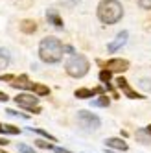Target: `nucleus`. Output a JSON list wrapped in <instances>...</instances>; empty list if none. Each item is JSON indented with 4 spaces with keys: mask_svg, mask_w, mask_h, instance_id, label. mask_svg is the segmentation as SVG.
<instances>
[{
    "mask_svg": "<svg viewBox=\"0 0 151 153\" xmlns=\"http://www.w3.org/2000/svg\"><path fill=\"white\" fill-rule=\"evenodd\" d=\"M64 46L56 37H44L39 45V57L44 63H59L63 57Z\"/></svg>",
    "mask_w": 151,
    "mask_h": 153,
    "instance_id": "nucleus-1",
    "label": "nucleus"
},
{
    "mask_svg": "<svg viewBox=\"0 0 151 153\" xmlns=\"http://www.w3.org/2000/svg\"><path fill=\"white\" fill-rule=\"evenodd\" d=\"M124 17V7L118 0H101L98 6V19L103 24H116Z\"/></svg>",
    "mask_w": 151,
    "mask_h": 153,
    "instance_id": "nucleus-2",
    "label": "nucleus"
},
{
    "mask_svg": "<svg viewBox=\"0 0 151 153\" xmlns=\"http://www.w3.org/2000/svg\"><path fill=\"white\" fill-rule=\"evenodd\" d=\"M64 68H67V74H68V76H72V78H83V76L89 72L90 65H89V59L85 57V56L74 53V56L67 61Z\"/></svg>",
    "mask_w": 151,
    "mask_h": 153,
    "instance_id": "nucleus-3",
    "label": "nucleus"
},
{
    "mask_svg": "<svg viewBox=\"0 0 151 153\" xmlns=\"http://www.w3.org/2000/svg\"><path fill=\"white\" fill-rule=\"evenodd\" d=\"M15 103L20 105L22 109H26V111L31 113V114H39L41 113V107H37V96H33V94H26V92L19 94V96H15Z\"/></svg>",
    "mask_w": 151,
    "mask_h": 153,
    "instance_id": "nucleus-4",
    "label": "nucleus"
},
{
    "mask_svg": "<svg viewBox=\"0 0 151 153\" xmlns=\"http://www.w3.org/2000/svg\"><path fill=\"white\" fill-rule=\"evenodd\" d=\"M78 120H79L81 127H83V129H87V131L98 129L100 124H101V120L96 116L94 113H90V111H79V113H78Z\"/></svg>",
    "mask_w": 151,
    "mask_h": 153,
    "instance_id": "nucleus-5",
    "label": "nucleus"
},
{
    "mask_svg": "<svg viewBox=\"0 0 151 153\" xmlns=\"http://www.w3.org/2000/svg\"><path fill=\"white\" fill-rule=\"evenodd\" d=\"M101 63V61H100ZM101 65H105V68L107 70H111V72H125L127 68H129V61H125V59H111V61H107V63H101Z\"/></svg>",
    "mask_w": 151,
    "mask_h": 153,
    "instance_id": "nucleus-6",
    "label": "nucleus"
},
{
    "mask_svg": "<svg viewBox=\"0 0 151 153\" xmlns=\"http://www.w3.org/2000/svg\"><path fill=\"white\" fill-rule=\"evenodd\" d=\"M116 85L120 87V89L124 91V94H125L127 98H131V100H144V94L135 92L131 87H129V83H127V79H125V78H118V79H116Z\"/></svg>",
    "mask_w": 151,
    "mask_h": 153,
    "instance_id": "nucleus-7",
    "label": "nucleus"
},
{
    "mask_svg": "<svg viewBox=\"0 0 151 153\" xmlns=\"http://www.w3.org/2000/svg\"><path fill=\"white\" fill-rule=\"evenodd\" d=\"M127 37H129V33H127V31H120V33H118L111 42H109V46H107V50H109L111 53L113 52H116V50H120L124 45H125V42H127Z\"/></svg>",
    "mask_w": 151,
    "mask_h": 153,
    "instance_id": "nucleus-8",
    "label": "nucleus"
},
{
    "mask_svg": "<svg viewBox=\"0 0 151 153\" xmlns=\"http://www.w3.org/2000/svg\"><path fill=\"white\" fill-rule=\"evenodd\" d=\"M33 85H35V83H31L26 74L19 76V78H15V79L11 81V87H15V89H20V91H33Z\"/></svg>",
    "mask_w": 151,
    "mask_h": 153,
    "instance_id": "nucleus-9",
    "label": "nucleus"
},
{
    "mask_svg": "<svg viewBox=\"0 0 151 153\" xmlns=\"http://www.w3.org/2000/svg\"><path fill=\"white\" fill-rule=\"evenodd\" d=\"M107 148H113V149H120V151H127V142L124 138H107L105 140Z\"/></svg>",
    "mask_w": 151,
    "mask_h": 153,
    "instance_id": "nucleus-10",
    "label": "nucleus"
},
{
    "mask_svg": "<svg viewBox=\"0 0 151 153\" xmlns=\"http://www.w3.org/2000/svg\"><path fill=\"white\" fill-rule=\"evenodd\" d=\"M46 19H48V22L53 24L56 28H63V20H61V17H59V13L56 11V9H48V11H46Z\"/></svg>",
    "mask_w": 151,
    "mask_h": 153,
    "instance_id": "nucleus-11",
    "label": "nucleus"
},
{
    "mask_svg": "<svg viewBox=\"0 0 151 153\" xmlns=\"http://www.w3.org/2000/svg\"><path fill=\"white\" fill-rule=\"evenodd\" d=\"M9 63H11V56H9V52L6 48H0V70H4L6 67H9Z\"/></svg>",
    "mask_w": 151,
    "mask_h": 153,
    "instance_id": "nucleus-12",
    "label": "nucleus"
},
{
    "mask_svg": "<svg viewBox=\"0 0 151 153\" xmlns=\"http://www.w3.org/2000/svg\"><path fill=\"white\" fill-rule=\"evenodd\" d=\"M20 30L24 31V33H35V30H37V24H35V20H22L20 22Z\"/></svg>",
    "mask_w": 151,
    "mask_h": 153,
    "instance_id": "nucleus-13",
    "label": "nucleus"
},
{
    "mask_svg": "<svg viewBox=\"0 0 151 153\" xmlns=\"http://www.w3.org/2000/svg\"><path fill=\"white\" fill-rule=\"evenodd\" d=\"M74 94H76V98H79V100H89V98H92L96 92H94V89L92 91L90 89H78Z\"/></svg>",
    "mask_w": 151,
    "mask_h": 153,
    "instance_id": "nucleus-14",
    "label": "nucleus"
},
{
    "mask_svg": "<svg viewBox=\"0 0 151 153\" xmlns=\"http://www.w3.org/2000/svg\"><path fill=\"white\" fill-rule=\"evenodd\" d=\"M33 92L39 94V96H48L50 94V89H48L46 85H42V83H35L33 85Z\"/></svg>",
    "mask_w": 151,
    "mask_h": 153,
    "instance_id": "nucleus-15",
    "label": "nucleus"
},
{
    "mask_svg": "<svg viewBox=\"0 0 151 153\" xmlns=\"http://www.w3.org/2000/svg\"><path fill=\"white\" fill-rule=\"evenodd\" d=\"M30 131H33V133H37V135H41V137H44L48 142H56V140H57L56 137H53V135H50L48 131H44V129H35V127H31Z\"/></svg>",
    "mask_w": 151,
    "mask_h": 153,
    "instance_id": "nucleus-16",
    "label": "nucleus"
},
{
    "mask_svg": "<svg viewBox=\"0 0 151 153\" xmlns=\"http://www.w3.org/2000/svg\"><path fill=\"white\" fill-rule=\"evenodd\" d=\"M92 103H94L96 107H109L111 100H109V96H105V94H101V96H98V100H94Z\"/></svg>",
    "mask_w": 151,
    "mask_h": 153,
    "instance_id": "nucleus-17",
    "label": "nucleus"
},
{
    "mask_svg": "<svg viewBox=\"0 0 151 153\" xmlns=\"http://www.w3.org/2000/svg\"><path fill=\"white\" fill-rule=\"evenodd\" d=\"M100 79H101V83H111V79H113V72L111 70H107V68H103L101 72H100Z\"/></svg>",
    "mask_w": 151,
    "mask_h": 153,
    "instance_id": "nucleus-18",
    "label": "nucleus"
},
{
    "mask_svg": "<svg viewBox=\"0 0 151 153\" xmlns=\"http://www.w3.org/2000/svg\"><path fill=\"white\" fill-rule=\"evenodd\" d=\"M136 140L142 142V144H151V138L146 131H136Z\"/></svg>",
    "mask_w": 151,
    "mask_h": 153,
    "instance_id": "nucleus-19",
    "label": "nucleus"
},
{
    "mask_svg": "<svg viewBox=\"0 0 151 153\" xmlns=\"http://www.w3.org/2000/svg\"><path fill=\"white\" fill-rule=\"evenodd\" d=\"M35 146L37 148H41V149H56V148H53V144H52V142H46V140H41V138H37L35 140Z\"/></svg>",
    "mask_w": 151,
    "mask_h": 153,
    "instance_id": "nucleus-20",
    "label": "nucleus"
},
{
    "mask_svg": "<svg viewBox=\"0 0 151 153\" xmlns=\"http://www.w3.org/2000/svg\"><path fill=\"white\" fill-rule=\"evenodd\" d=\"M4 133H9V135H19V133H20V129H19V127H15V126L6 124V126H4Z\"/></svg>",
    "mask_w": 151,
    "mask_h": 153,
    "instance_id": "nucleus-21",
    "label": "nucleus"
},
{
    "mask_svg": "<svg viewBox=\"0 0 151 153\" xmlns=\"http://www.w3.org/2000/svg\"><path fill=\"white\" fill-rule=\"evenodd\" d=\"M19 153H35V149L30 148L28 144H19Z\"/></svg>",
    "mask_w": 151,
    "mask_h": 153,
    "instance_id": "nucleus-22",
    "label": "nucleus"
},
{
    "mask_svg": "<svg viewBox=\"0 0 151 153\" xmlns=\"http://www.w3.org/2000/svg\"><path fill=\"white\" fill-rule=\"evenodd\" d=\"M6 113H7V114H11V116H19V118H24V120L28 118V114H26V113H19V111H13V109H7Z\"/></svg>",
    "mask_w": 151,
    "mask_h": 153,
    "instance_id": "nucleus-23",
    "label": "nucleus"
},
{
    "mask_svg": "<svg viewBox=\"0 0 151 153\" xmlns=\"http://www.w3.org/2000/svg\"><path fill=\"white\" fill-rule=\"evenodd\" d=\"M138 6L140 7H144V9H151V0H136Z\"/></svg>",
    "mask_w": 151,
    "mask_h": 153,
    "instance_id": "nucleus-24",
    "label": "nucleus"
},
{
    "mask_svg": "<svg viewBox=\"0 0 151 153\" xmlns=\"http://www.w3.org/2000/svg\"><path fill=\"white\" fill-rule=\"evenodd\" d=\"M78 2H79V0H61V4H63V6H67V7H74Z\"/></svg>",
    "mask_w": 151,
    "mask_h": 153,
    "instance_id": "nucleus-25",
    "label": "nucleus"
},
{
    "mask_svg": "<svg viewBox=\"0 0 151 153\" xmlns=\"http://www.w3.org/2000/svg\"><path fill=\"white\" fill-rule=\"evenodd\" d=\"M140 85H142V87H144L146 91H151V81H149L147 78H144V79H140Z\"/></svg>",
    "mask_w": 151,
    "mask_h": 153,
    "instance_id": "nucleus-26",
    "label": "nucleus"
},
{
    "mask_svg": "<svg viewBox=\"0 0 151 153\" xmlns=\"http://www.w3.org/2000/svg\"><path fill=\"white\" fill-rule=\"evenodd\" d=\"M15 79V76L11 74H4V76H0V81H13Z\"/></svg>",
    "mask_w": 151,
    "mask_h": 153,
    "instance_id": "nucleus-27",
    "label": "nucleus"
},
{
    "mask_svg": "<svg viewBox=\"0 0 151 153\" xmlns=\"http://www.w3.org/2000/svg\"><path fill=\"white\" fill-rule=\"evenodd\" d=\"M7 100H9V96H7V94H4L2 91H0V102H7Z\"/></svg>",
    "mask_w": 151,
    "mask_h": 153,
    "instance_id": "nucleus-28",
    "label": "nucleus"
},
{
    "mask_svg": "<svg viewBox=\"0 0 151 153\" xmlns=\"http://www.w3.org/2000/svg\"><path fill=\"white\" fill-rule=\"evenodd\" d=\"M64 52H67V53H72V56H74V48H72V46H64Z\"/></svg>",
    "mask_w": 151,
    "mask_h": 153,
    "instance_id": "nucleus-29",
    "label": "nucleus"
},
{
    "mask_svg": "<svg viewBox=\"0 0 151 153\" xmlns=\"http://www.w3.org/2000/svg\"><path fill=\"white\" fill-rule=\"evenodd\" d=\"M53 153H70V151H67V149H61V148H56V149H53Z\"/></svg>",
    "mask_w": 151,
    "mask_h": 153,
    "instance_id": "nucleus-30",
    "label": "nucleus"
},
{
    "mask_svg": "<svg viewBox=\"0 0 151 153\" xmlns=\"http://www.w3.org/2000/svg\"><path fill=\"white\" fill-rule=\"evenodd\" d=\"M7 142H9L7 138H0V146H6V144H7Z\"/></svg>",
    "mask_w": 151,
    "mask_h": 153,
    "instance_id": "nucleus-31",
    "label": "nucleus"
},
{
    "mask_svg": "<svg viewBox=\"0 0 151 153\" xmlns=\"http://www.w3.org/2000/svg\"><path fill=\"white\" fill-rule=\"evenodd\" d=\"M146 133H147V135L151 137V126H147V129H146Z\"/></svg>",
    "mask_w": 151,
    "mask_h": 153,
    "instance_id": "nucleus-32",
    "label": "nucleus"
},
{
    "mask_svg": "<svg viewBox=\"0 0 151 153\" xmlns=\"http://www.w3.org/2000/svg\"><path fill=\"white\" fill-rule=\"evenodd\" d=\"M0 133H4V126L2 124H0Z\"/></svg>",
    "mask_w": 151,
    "mask_h": 153,
    "instance_id": "nucleus-33",
    "label": "nucleus"
},
{
    "mask_svg": "<svg viewBox=\"0 0 151 153\" xmlns=\"http://www.w3.org/2000/svg\"><path fill=\"white\" fill-rule=\"evenodd\" d=\"M0 153H7V151H4V149H0Z\"/></svg>",
    "mask_w": 151,
    "mask_h": 153,
    "instance_id": "nucleus-34",
    "label": "nucleus"
},
{
    "mask_svg": "<svg viewBox=\"0 0 151 153\" xmlns=\"http://www.w3.org/2000/svg\"><path fill=\"white\" fill-rule=\"evenodd\" d=\"M109 153H113V151H109Z\"/></svg>",
    "mask_w": 151,
    "mask_h": 153,
    "instance_id": "nucleus-35",
    "label": "nucleus"
}]
</instances>
